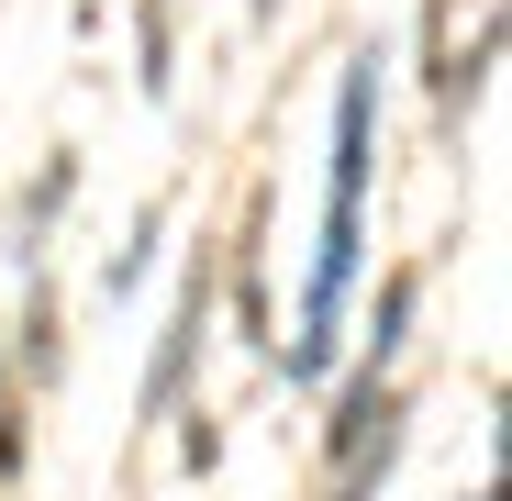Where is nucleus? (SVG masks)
I'll list each match as a JSON object with an SVG mask.
<instances>
[{"instance_id":"f257e3e1","label":"nucleus","mask_w":512,"mask_h":501,"mask_svg":"<svg viewBox=\"0 0 512 501\" xmlns=\"http://www.w3.org/2000/svg\"><path fill=\"white\" fill-rule=\"evenodd\" d=\"M368 167H379V56L346 67L334 90V156H323V234H312V290H301V334H290V379L323 390L334 379V334H346L357 268H368Z\"/></svg>"},{"instance_id":"f03ea898","label":"nucleus","mask_w":512,"mask_h":501,"mask_svg":"<svg viewBox=\"0 0 512 501\" xmlns=\"http://www.w3.org/2000/svg\"><path fill=\"white\" fill-rule=\"evenodd\" d=\"M323 457H334V490H323V501H368V490L390 479V457H401V401H390V368H379V357H357Z\"/></svg>"},{"instance_id":"7ed1b4c3","label":"nucleus","mask_w":512,"mask_h":501,"mask_svg":"<svg viewBox=\"0 0 512 501\" xmlns=\"http://www.w3.org/2000/svg\"><path fill=\"white\" fill-rule=\"evenodd\" d=\"M201 323H212V257H190V279H179V323L156 334V368H145V412H167V401H179V379H190V346H201Z\"/></svg>"},{"instance_id":"20e7f679","label":"nucleus","mask_w":512,"mask_h":501,"mask_svg":"<svg viewBox=\"0 0 512 501\" xmlns=\"http://www.w3.org/2000/svg\"><path fill=\"white\" fill-rule=\"evenodd\" d=\"M479 501H501V490H479Z\"/></svg>"}]
</instances>
